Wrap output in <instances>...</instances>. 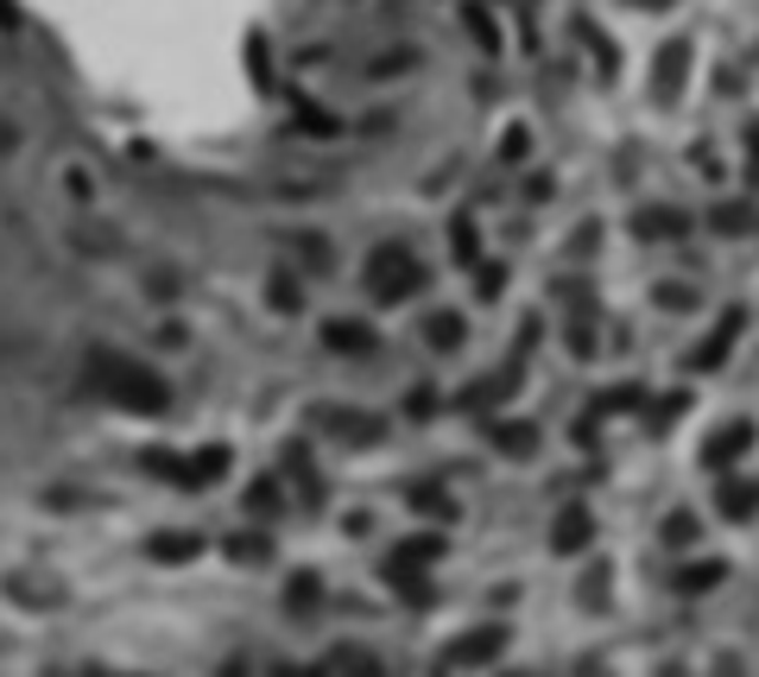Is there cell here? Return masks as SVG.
Returning <instances> with one entry per match:
<instances>
[{"label":"cell","instance_id":"6da1fadb","mask_svg":"<svg viewBox=\"0 0 759 677\" xmlns=\"http://www.w3.org/2000/svg\"><path fill=\"white\" fill-rule=\"evenodd\" d=\"M89 386H96L108 405L140 412V418H158V412L172 405V386L152 374L146 361H127V354H108V349L89 354Z\"/></svg>","mask_w":759,"mask_h":677},{"label":"cell","instance_id":"7a4b0ae2","mask_svg":"<svg viewBox=\"0 0 759 677\" xmlns=\"http://www.w3.org/2000/svg\"><path fill=\"white\" fill-rule=\"evenodd\" d=\"M418 285H425V266L411 260V248H399V241L374 248V260H367V292H374L380 304H399L405 292H418Z\"/></svg>","mask_w":759,"mask_h":677},{"label":"cell","instance_id":"3957f363","mask_svg":"<svg viewBox=\"0 0 759 677\" xmlns=\"http://www.w3.org/2000/svg\"><path fill=\"white\" fill-rule=\"evenodd\" d=\"M140 462H146V476H158V481H177V488H209V481H222L228 450H222V444H209V450H197V456H165V450H146Z\"/></svg>","mask_w":759,"mask_h":677},{"label":"cell","instance_id":"277c9868","mask_svg":"<svg viewBox=\"0 0 759 677\" xmlns=\"http://www.w3.org/2000/svg\"><path fill=\"white\" fill-rule=\"evenodd\" d=\"M683 76H690V39H671V45L658 51V64H652V96L658 101H678L683 96Z\"/></svg>","mask_w":759,"mask_h":677},{"label":"cell","instance_id":"5b68a950","mask_svg":"<svg viewBox=\"0 0 759 677\" xmlns=\"http://www.w3.org/2000/svg\"><path fill=\"white\" fill-rule=\"evenodd\" d=\"M501 653H506V627L494 621V627L469 633V640H450V646H443V665H487V658H501Z\"/></svg>","mask_w":759,"mask_h":677},{"label":"cell","instance_id":"8992f818","mask_svg":"<svg viewBox=\"0 0 759 677\" xmlns=\"http://www.w3.org/2000/svg\"><path fill=\"white\" fill-rule=\"evenodd\" d=\"M740 324H747V317H740V304H734V310H722V329H715V336H708L703 349L690 354V368H696V374L722 368V361H728V349H734V336H740Z\"/></svg>","mask_w":759,"mask_h":677},{"label":"cell","instance_id":"52a82bcc","mask_svg":"<svg viewBox=\"0 0 759 677\" xmlns=\"http://www.w3.org/2000/svg\"><path fill=\"white\" fill-rule=\"evenodd\" d=\"M747 444H754V425H747V418H740V425H728L722 430V437H708L703 444V462H715V469H728L734 456L747 450Z\"/></svg>","mask_w":759,"mask_h":677},{"label":"cell","instance_id":"ba28073f","mask_svg":"<svg viewBox=\"0 0 759 677\" xmlns=\"http://www.w3.org/2000/svg\"><path fill=\"white\" fill-rule=\"evenodd\" d=\"M588 532H595V520H588L582 506H563V520L551 526V545H557V552H582V545H588Z\"/></svg>","mask_w":759,"mask_h":677},{"label":"cell","instance_id":"9c48e42d","mask_svg":"<svg viewBox=\"0 0 759 677\" xmlns=\"http://www.w3.org/2000/svg\"><path fill=\"white\" fill-rule=\"evenodd\" d=\"M146 552L158 557V564H184V557H197V552H202V538H197V532H158Z\"/></svg>","mask_w":759,"mask_h":677},{"label":"cell","instance_id":"30bf717a","mask_svg":"<svg viewBox=\"0 0 759 677\" xmlns=\"http://www.w3.org/2000/svg\"><path fill=\"white\" fill-rule=\"evenodd\" d=\"M323 342H329V349H349V354H374V349H380L367 324H329V329H323Z\"/></svg>","mask_w":759,"mask_h":677},{"label":"cell","instance_id":"8fae6325","mask_svg":"<svg viewBox=\"0 0 759 677\" xmlns=\"http://www.w3.org/2000/svg\"><path fill=\"white\" fill-rule=\"evenodd\" d=\"M425 557H443V538H405L386 570H425Z\"/></svg>","mask_w":759,"mask_h":677},{"label":"cell","instance_id":"7c38bea8","mask_svg":"<svg viewBox=\"0 0 759 677\" xmlns=\"http://www.w3.org/2000/svg\"><path fill=\"white\" fill-rule=\"evenodd\" d=\"M323 425L336 430V437H361V444L380 437V418H342V405H323Z\"/></svg>","mask_w":759,"mask_h":677},{"label":"cell","instance_id":"4fadbf2b","mask_svg":"<svg viewBox=\"0 0 759 677\" xmlns=\"http://www.w3.org/2000/svg\"><path fill=\"white\" fill-rule=\"evenodd\" d=\"M228 557H234V564H266V557H273V545H266V538H260V532H241V538H228Z\"/></svg>","mask_w":759,"mask_h":677},{"label":"cell","instance_id":"5bb4252c","mask_svg":"<svg viewBox=\"0 0 759 677\" xmlns=\"http://www.w3.org/2000/svg\"><path fill=\"white\" fill-rule=\"evenodd\" d=\"M323 665L329 671H374V653H361V646H336Z\"/></svg>","mask_w":759,"mask_h":677},{"label":"cell","instance_id":"9a60e30c","mask_svg":"<svg viewBox=\"0 0 759 677\" xmlns=\"http://www.w3.org/2000/svg\"><path fill=\"white\" fill-rule=\"evenodd\" d=\"M722 577H728V570H722V557H708V564H696V570H683L678 589H715Z\"/></svg>","mask_w":759,"mask_h":677},{"label":"cell","instance_id":"2e32d148","mask_svg":"<svg viewBox=\"0 0 759 677\" xmlns=\"http://www.w3.org/2000/svg\"><path fill=\"white\" fill-rule=\"evenodd\" d=\"M462 20H469V32H475L487 51L501 45V32H494V20H487V7H462Z\"/></svg>","mask_w":759,"mask_h":677},{"label":"cell","instance_id":"e0dca14e","mask_svg":"<svg viewBox=\"0 0 759 677\" xmlns=\"http://www.w3.org/2000/svg\"><path fill=\"white\" fill-rule=\"evenodd\" d=\"M430 342H437V349H455V342H462V317H430Z\"/></svg>","mask_w":759,"mask_h":677},{"label":"cell","instance_id":"ac0fdd59","mask_svg":"<svg viewBox=\"0 0 759 677\" xmlns=\"http://www.w3.org/2000/svg\"><path fill=\"white\" fill-rule=\"evenodd\" d=\"M450 248L462 253V260H475V222H469V216H455L450 222Z\"/></svg>","mask_w":759,"mask_h":677},{"label":"cell","instance_id":"d6986e66","mask_svg":"<svg viewBox=\"0 0 759 677\" xmlns=\"http://www.w3.org/2000/svg\"><path fill=\"white\" fill-rule=\"evenodd\" d=\"M639 234H683V216L658 209V216H639Z\"/></svg>","mask_w":759,"mask_h":677},{"label":"cell","instance_id":"ffe728a7","mask_svg":"<svg viewBox=\"0 0 759 677\" xmlns=\"http://www.w3.org/2000/svg\"><path fill=\"white\" fill-rule=\"evenodd\" d=\"M501 444H506L513 456H526L531 444H538V437H531V425H501Z\"/></svg>","mask_w":759,"mask_h":677},{"label":"cell","instance_id":"44dd1931","mask_svg":"<svg viewBox=\"0 0 759 677\" xmlns=\"http://www.w3.org/2000/svg\"><path fill=\"white\" fill-rule=\"evenodd\" d=\"M273 506H278V488H273V481L248 488V513H273Z\"/></svg>","mask_w":759,"mask_h":677},{"label":"cell","instance_id":"7402d4cb","mask_svg":"<svg viewBox=\"0 0 759 677\" xmlns=\"http://www.w3.org/2000/svg\"><path fill=\"white\" fill-rule=\"evenodd\" d=\"M273 304H278V310H298V285H292L285 273L273 279Z\"/></svg>","mask_w":759,"mask_h":677},{"label":"cell","instance_id":"603a6c76","mask_svg":"<svg viewBox=\"0 0 759 677\" xmlns=\"http://www.w3.org/2000/svg\"><path fill=\"white\" fill-rule=\"evenodd\" d=\"M664 538H671V545H690V538H696V520H690V513H678V520L664 526Z\"/></svg>","mask_w":759,"mask_h":677},{"label":"cell","instance_id":"cb8c5ba5","mask_svg":"<svg viewBox=\"0 0 759 677\" xmlns=\"http://www.w3.org/2000/svg\"><path fill=\"white\" fill-rule=\"evenodd\" d=\"M298 127H310V133H336V121H329V114H317V101H304Z\"/></svg>","mask_w":759,"mask_h":677},{"label":"cell","instance_id":"d4e9b609","mask_svg":"<svg viewBox=\"0 0 759 677\" xmlns=\"http://www.w3.org/2000/svg\"><path fill=\"white\" fill-rule=\"evenodd\" d=\"M526 152V127H513V133H501V159H519Z\"/></svg>","mask_w":759,"mask_h":677},{"label":"cell","instance_id":"484cf974","mask_svg":"<svg viewBox=\"0 0 759 677\" xmlns=\"http://www.w3.org/2000/svg\"><path fill=\"white\" fill-rule=\"evenodd\" d=\"M13 25H20V7H13V0H0V32H13Z\"/></svg>","mask_w":759,"mask_h":677},{"label":"cell","instance_id":"4316f807","mask_svg":"<svg viewBox=\"0 0 759 677\" xmlns=\"http://www.w3.org/2000/svg\"><path fill=\"white\" fill-rule=\"evenodd\" d=\"M747 146H754V152H759V121H754V127H747Z\"/></svg>","mask_w":759,"mask_h":677},{"label":"cell","instance_id":"83f0119b","mask_svg":"<svg viewBox=\"0 0 759 677\" xmlns=\"http://www.w3.org/2000/svg\"><path fill=\"white\" fill-rule=\"evenodd\" d=\"M627 7H671V0H627Z\"/></svg>","mask_w":759,"mask_h":677}]
</instances>
